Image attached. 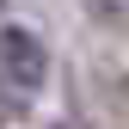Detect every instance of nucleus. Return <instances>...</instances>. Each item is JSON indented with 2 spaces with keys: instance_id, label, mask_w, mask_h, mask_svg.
Returning <instances> with one entry per match:
<instances>
[{
  "instance_id": "1",
  "label": "nucleus",
  "mask_w": 129,
  "mask_h": 129,
  "mask_svg": "<svg viewBox=\"0 0 129 129\" xmlns=\"http://www.w3.org/2000/svg\"><path fill=\"white\" fill-rule=\"evenodd\" d=\"M0 80H6L12 92H37L43 80H49V49H43L31 31H19V25L0 31Z\"/></svg>"
},
{
  "instance_id": "2",
  "label": "nucleus",
  "mask_w": 129,
  "mask_h": 129,
  "mask_svg": "<svg viewBox=\"0 0 129 129\" xmlns=\"http://www.w3.org/2000/svg\"><path fill=\"white\" fill-rule=\"evenodd\" d=\"M92 12H99V19H111V25H123L129 19V0H86Z\"/></svg>"
},
{
  "instance_id": "3",
  "label": "nucleus",
  "mask_w": 129,
  "mask_h": 129,
  "mask_svg": "<svg viewBox=\"0 0 129 129\" xmlns=\"http://www.w3.org/2000/svg\"><path fill=\"white\" fill-rule=\"evenodd\" d=\"M49 129H68V123H49Z\"/></svg>"
},
{
  "instance_id": "4",
  "label": "nucleus",
  "mask_w": 129,
  "mask_h": 129,
  "mask_svg": "<svg viewBox=\"0 0 129 129\" xmlns=\"http://www.w3.org/2000/svg\"><path fill=\"white\" fill-rule=\"evenodd\" d=\"M123 105H129V86H123Z\"/></svg>"
}]
</instances>
